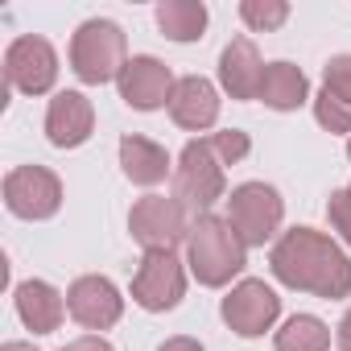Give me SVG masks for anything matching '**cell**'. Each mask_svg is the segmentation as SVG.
<instances>
[{
  "instance_id": "cell-1",
  "label": "cell",
  "mask_w": 351,
  "mask_h": 351,
  "mask_svg": "<svg viewBox=\"0 0 351 351\" xmlns=\"http://www.w3.org/2000/svg\"><path fill=\"white\" fill-rule=\"evenodd\" d=\"M273 277L289 289L314 293V298H347L351 293V261L343 256V248L314 232V228H293L273 244Z\"/></svg>"
},
{
  "instance_id": "cell-6",
  "label": "cell",
  "mask_w": 351,
  "mask_h": 351,
  "mask_svg": "<svg viewBox=\"0 0 351 351\" xmlns=\"http://www.w3.org/2000/svg\"><path fill=\"white\" fill-rule=\"evenodd\" d=\"M281 195L265 182H244L232 191L228 199V223L236 228V236L252 248V244H265L277 228H281Z\"/></svg>"
},
{
  "instance_id": "cell-21",
  "label": "cell",
  "mask_w": 351,
  "mask_h": 351,
  "mask_svg": "<svg viewBox=\"0 0 351 351\" xmlns=\"http://www.w3.org/2000/svg\"><path fill=\"white\" fill-rule=\"evenodd\" d=\"M240 17H244L248 29L269 34V29H281V25L289 21V5H285V0H244V5H240Z\"/></svg>"
},
{
  "instance_id": "cell-3",
  "label": "cell",
  "mask_w": 351,
  "mask_h": 351,
  "mask_svg": "<svg viewBox=\"0 0 351 351\" xmlns=\"http://www.w3.org/2000/svg\"><path fill=\"white\" fill-rule=\"evenodd\" d=\"M223 161L211 145V136H199L182 149L178 169H173V199L182 203V211L191 219L211 215V203L223 199Z\"/></svg>"
},
{
  "instance_id": "cell-27",
  "label": "cell",
  "mask_w": 351,
  "mask_h": 351,
  "mask_svg": "<svg viewBox=\"0 0 351 351\" xmlns=\"http://www.w3.org/2000/svg\"><path fill=\"white\" fill-rule=\"evenodd\" d=\"M157 351H203V343H199V339H186V335H178V339H165Z\"/></svg>"
},
{
  "instance_id": "cell-11",
  "label": "cell",
  "mask_w": 351,
  "mask_h": 351,
  "mask_svg": "<svg viewBox=\"0 0 351 351\" xmlns=\"http://www.w3.org/2000/svg\"><path fill=\"white\" fill-rule=\"evenodd\" d=\"M116 83H120V99H124L128 108H136V112H153V108L169 104L173 87H178V83H173V75H169V66L157 62L153 54L128 58Z\"/></svg>"
},
{
  "instance_id": "cell-17",
  "label": "cell",
  "mask_w": 351,
  "mask_h": 351,
  "mask_svg": "<svg viewBox=\"0 0 351 351\" xmlns=\"http://www.w3.org/2000/svg\"><path fill=\"white\" fill-rule=\"evenodd\" d=\"M120 165H124V178L136 186H157L165 182L169 173V153L149 141V136H124L120 141Z\"/></svg>"
},
{
  "instance_id": "cell-24",
  "label": "cell",
  "mask_w": 351,
  "mask_h": 351,
  "mask_svg": "<svg viewBox=\"0 0 351 351\" xmlns=\"http://www.w3.org/2000/svg\"><path fill=\"white\" fill-rule=\"evenodd\" d=\"M211 145H215V153H219V161H223V165H236V161H240V157H248V149H252L248 132H240V128L211 132Z\"/></svg>"
},
{
  "instance_id": "cell-22",
  "label": "cell",
  "mask_w": 351,
  "mask_h": 351,
  "mask_svg": "<svg viewBox=\"0 0 351 351\" xmlns=\"http://www.w3.org/2000/svg\"><path fill=\"white\" fill-rule=\"evenodd\" d=\"M322 91L351 108V54H335L322 71Z\"/></svg>"
},
{
  "instance_id": "cell-25",
  "label": "cell",
  "mask_w": 351,
  "mask_h": 351,
  "mask_svg": "<svg viewBox=\"0 0 351 351\" xmlns=\"http://www.w3.org/2000/svg\"><path fill=\"white\" fill-rule=\"evenodd\" d=\"M326 215H330V228H335V232L343 236V244L351 248V186H343V191L330 195Z\"/></svg>"
},
{
  "instance_id": "cell-26",
  "label": "cell",
  "mask_w": 351,
  "mask_h": 351,
  "mask_svg": "<svg viewBox=\"0 0 351 351\" xmlns=\"http://www.w3.org/2000/svg\"><path fill=\"white\" fill-rule=\"evenodd\" d=\"M62 351H112V343H108V339H99V335H83V339L66 343Z\"/></svg>"
},
{
  "instance_id": "cell-29",
  "label": "cell",
  "mask_w": 351,
  "mask_h": 351,
  "mask_svg": "<svg viewBox=\"0 0 351 351\" xmlns=\"http://www.w3.org/2000/svg\"><path fill=\"white\" fill-rule=\"evenodd\" d=\"M0 351H38V347H34V343H5Z\"/></svg>"
},
{
  "instance_id": "cell-18",
  "label": "cell",
  "mask_w": 351,
  "mask_h": 351,
  "mask_svg": "<svg viewBox=\"0 0 351 351\" xmlns=\"http://www.w3.org/2000/svg\"><path fill=\"white\" fill-rule=\"evenodd\" d=\"M306 75L293 66V62H269L265 66V83H261V99L273 108V112H293L306 104Z\"/></svg>"
},
{
  "instance_id": "cell-4",
  "label": "cell",
  "mask_w": 351,
  "mask_h": 351,
  "mask_svg": "<svg viewBox=\"0 0 351 351\" xmlns=\"http://www.w3.org/2000/svg\"><path fill=\"white\" fill-rule=\"evenodd\" d=\"M124 62H128L124 58V29L116 21L95 17V21H83L75 29V38H71V71L83 83L99 87L108 79H120Z\"/></svg>"
},
{
  "instance_id": "cell-15",
  "label": "cell",
  "mask_w": 351,
  "mask_h": 351,
  "mask_svg": "<svg viewBox=\"0 0 351 351\" xmlns=\"http://www.w3.org/2000/svg\"><path fill=\"white\" fill-rule=\"evenodd\" d=\"M219 83L232 99H261L265 83V62L252 46V38H232L223 58H219Z\"/></svg>"
},
{
  "instance_id": "cell-16",
  "label": "cell",
  "mask_w": 351,
  "mask_h": 351,
  "mask_svg": "<svg viewBox=\"0 0 351 351\" xmlns=\"http://www.w3.org/2000/svg\"><path fill=\"white\" fill-rule=\"evenodd\" d=\"M17 314L21 322L34 330V335H50L62 326V314H66V302L54 285L46 281H21L17 285Z\"/></svg>"
},
{
  "instance_id": "cell-28",
  "label": "cell",
  "mask_w": 351,
  "mask_h": 351,
  "mask_svg": "<svg viewBox=\"0 0 351 351\" xmlns=\"http://www.w3.org/2000/svg\"><path fill=\"white\" fill-rule=\"evenodd\" d=\"M335 339H339V347H343V351H351V310L343 314V322H339V330H335Z\"/></svg>"
},
{
  "instance_id": "cell-13",
  "label": "cell",
  "mask_w": 351,
  "mask_h": 351,
  "mask_svg": "<svg viewBox=\"0 0 351 351\" xmlns=\"http://www.w3.org/2000/svg\"><path fill=\"white\" fill-rule=\"evenodd\" d=\"M95 128V112H91V99L83 91H58L50 99V112H46V136L50 145L58 149H79Z\"/></svg>"
},
{
  "instance_id": "cell-19",
  "label": "cell",
  "mask_w": 351,
  "mask_h": 351,
  "mask_svg": "<svg viewBox=\"0 0 351 351\" xmlns=\"http://www.w3.org/2000/svg\"><path fill=\"white\" fill-rule=\"evenodd\" d=\"M157 25L169 42H195L207 29V5H199V0H161Z\"/></svg>"
},
{
  "instance_id": "cell-20",
  "label": "cell",
  "mask_w": 351,
  "mask_h": 351,
  "mask_svg": "<svg viewBox=\"0 0 351 351\" xmlns=\"http://www.w3.org/2000/svg\"><path fill=\"white\" fill-rule=\"evenodd\" d=\"M326 347H330V330L314 314H293L277 330V351H326Z\"/></svg>"
},
{
  "instance_id": "cell-7",
  "label": "cell",
  "mask_w": 351,
  "mask_h": 351,
  "mask_svg": "<svg viewBox=\"0 0 351 351\" xmlns=\"http://www.w3.org/2000/svg\"><path fill=\"white\" fill-rule=\"evenodd\" d=\"M5 207L17 219H50L62 207V182L46 165H17L5 178Z\"/></svg>"
},
{
  "instance_id": "cell-8",
  "label": "cell",
  "mask_w": 351,
  "mask_h": 351,
  "mask_svg": "<svg viewBox=\"0 0 351 351\" xmlns=\"http://www.w3.org/2000/svg\"><path fill=\"white\" fill-rule=\"evenodd\" d=\"M182 293H186V273H182L178 256L173 252H145V261L132 277V302L141 310L161 314V310L178 306Z\"/></svg>"
},
{
  "instance_id": "cell-5",
  "label": "cell",
  "mask_w": 351,
  "mask_h": 351,
  "mask_svg": "<svg viewBox=\"0 0 351 351\" xmlns=\"http://www.w3.org/2000/svg\"><path fill=\"white\" fill-rule=\"evenodd\" d=\"M128 232L145 252H173V244L191 236V215L173 195H145L128 211Z\"/></svg>"
},
{
  "instance_id": "cell-2",
  "label": "cell",
  "mask_w": 351,
  "mask_h": 351,
  "mask_svg": "<svg viewBox=\"0 0 351 351\" xmlns=\"http://www.w3.org/2000/svg\"><path fill=\"white\" fill-rule=\"evenodd\" d=\"M186 265L199 277V285H228L244 265H248V244L236 236V228L219 215H203L191 223L186 236Z\"/></svg>"
},
{
  "instance_id": "cell-23",
  "label": "cell",
  "mask_w": 351,
  "mask_h": 351,
  "mask_svg": "<svg viewBox=\"0 0 351 351\" xmlns=\"http://www.w3.org/2000/svg\"><path fill=\"white\" fill-rule=\"evenodd\" d=\"M314 116H318V124L330 128V132H351V108L339 104V99L326 95V91H318V99H314Z\"/></svg>"
},
{
  "instance_id": "cell-9",
  "label": "cell",
  "mask_w": 351,
  "mask_h": 351,
  "mask_svg": "<svg viewBox=\"0 0 351 351\" xmlns=\"http://www.w3.org/2000/svg\"><path fill=\"white\" fill-rule=\"evenodd\" d=\"M5 79L13 91H25V95H42L54 87L58 79V58H54V46L46 38H17L5 54Z\"/></svg>"
},
{
  "instance_id": "cell-30",
  "label": "cell",
  "mask_w": 351,
  "mask_h": 351,
  "mask_svg": "<svg viewBox=\"0 0 351 351\" xmlns=\"http://www.w3.org/2000/svg\"><path fill=\"white\" fill-rule=\"evenodd\" d=\"M347 157H351V141H347Z\"/></svg>"
},
{
  "instance_id": "cell-12",
  "label": "cell",
  "mask_w": 351,
  "mask_h": 351,
  "mask_svg": "<svg viewBox=\"0 0 351 351\" xmlns=\"http://www.w3.org/2000/svg\"><path fill=\"white\" fill-rule=\"evenodd\" d=\"M66 314L87 330H108L124 314V298L108 277H79L66 289Z\"/></svg>"
},
{
  "instance_id": "cell-14",
  "label": "cell",
  "mask_w": 351,
  "mask_h": 351,
  "mask_svg": "<svg viewBox=\"0 0 351 351\" xmlns=\"http://www.w3.org/2000/svg\"><path fill=\"white\" fill-rule=\"evenodd\" d=\"M169 116L178 128H191V132H203L219 120V95H215V83H207L203 75H186L178 79L169 95Z\"/></svg>"
},
{
  "instance_id": "cell-10",
  "label": "cell",
  "mask_w": 351,
  "mask_h": 351,
  "mask_svg": "<svg viewBox=\"0 0 351 351\" xmlns=\"http://www.w3.org/2000/svg\"><path fill=\"white\" fill-rule=\"evenodd\" d=\"M281 314V298L265 285V281H240L228 298H223V322L244 335V339H256L265 335Z\"/></svg>"
}]
</instances>
